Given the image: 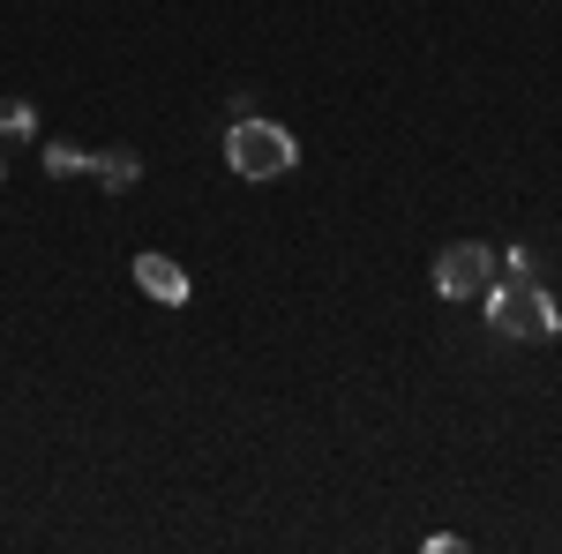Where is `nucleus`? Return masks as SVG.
<instances>
[{
    "mask_svg": "<svg viewBox=\"0 0 562 554\" xmlns=\"http://www.w3.org/2000/svg\"><path fill=\"white\" fill-rule=\"evenodd\" d=\"M487 323H495L503 338H525V344H548L562 330L555 299L532 285V270H525V278H503V285H487Z\"/></svg>",
    "mask_w": 562,
    "mask_h": 554,
    "instance_id": "1",
    "label": "nucleus"
},
{
    "mask_svg": "<svg viewBox=\"0 0 562 554\" xmlns=\"http://www.w3.org/2000/svg\"><path fill=\"white\" fill-rule=\"evenodd\" d=\"M293 158H301V143L278 128V121H233L225 128V166L240 172V180H285L293 172Z\"/></svg>",
    "mask_w": 562,
    "mask_h": 554,
    "instance_id": "2",
    "label": "nucleus"
},
{
    "mask_svg": "<svg viewBox=\"0 0 562 554\" xmlns=\"http://www.w3.org/2000/svg\"><path fill=\"white\" fill-rule=\"evenodd\" d=\"M495 270H503V262L487 256L480 240H450V248L435 256V293L442 299H480L495 285Z\"/></svg>",
    "mask_w": 562,
    "mask_h": 554,
    "instance_id": "3",
    "label": "nucleus"
},
{
    "mask_svg": "<svg viewBox=\"0 0 562 554\" xmlns=\"http://www.w3.org/2000/svg\"><path fill=\"white\" fill-rule=\"evenodd\" d=\"M135 285H143L150 299H166V307H188V293H195L173 256H135Z\"/></svg>",
    "mask_w": 562,
    "mask_h": 554,
    "instance_id": "4",
    "label": "nucleus"
},
{
    "mask_svg": "<svg viewBox=\"0 0 562 554\" xmlns=\"http://www.w3.org/2000/svg\"><path fill=\"white\" fill-rule=\"evenodd\" d=\"M90 180H98L105 195H128L135 180H143V158H135V150H105V158H90Z\"/></svg>",
    "mask_w": 562,
    "mask_h": 554,
    "instance_id": "5",
    "label": "nucleus"
},
{
    "mask_svg": "<svg viewBox=\"0 0 562 554\" xmlns=\"http://www.w3.org/2000/svg\"><path fill=\"white\" fill-rule=\"evenodd\" d=\"M23 143H38V113H31L23 98H8V105H0V158L23 150Z\"/></svg>",
    "mask_w": 562,
    "mask_h": 554,
    "instance_id": "6",
    "label": "nucleus"
},
{
    "mask_svg": "<svg viewBox=\"0 0 562 554\" xmlns=\"http://www.w3.org/2000/svg\"><path fill=\"white\" fill-rule=\"evenodd\" d=\"M38 158L53 180H76V172H90V150H76V143H38Z\"/></svg>",
    "mask_w": 562,
    "mask_h": 554,
    "instance_id": "7",
    "label": "nucleus"
},
{
    "mask_svg": "<svg viewBox=\"0 0 562 554\" xmlns=\"http://www.w3.org/2000/svg\"><path fill=\"white\" fill-rule=\"evenodd\" d=\"M0 172H8V158H0Z\"/></svg>",
    "mask_w": 562,
    "mask_h": 554,
    "instance_id": "8",
    "label": "nucleus"
}]
</instances>
